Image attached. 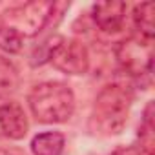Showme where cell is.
I'll return each instance as SVG.
<instances>
[{"instance_id": "cell-1", "label": "cell", "mask_w": 155, "mask_h": 155, "mask_svg": "<svg viewBox=\"0 0 155 155\" xmlns=\"http://www.w3.org/2000/svg\"><path fill=\"white\" fill-rule=\"evenodd\" d=\"M133 102V91L130 86L113 82L101 90L95 99L90 117V130L99 135L120 133L126 126L130 106Z\"/></svg>"}, {"instance_id": "cell-2", "label": "cell", "mask_w": 155, "mask_h": 155, "mask_svg": "<svg viewBox=\"0 0 155 155\" xmlns=\"http://www.w3.org/2000/svg\"><path fill=\"white\" fill-rule=\"evenodd\" d=\"M28 102L35 119L44 124L66 122L75 111V95L71 88L62 82L37 84L31 90Z\"/></svg>"}, {"instance_id": "cell-3", "label": "cell", "mask_w": 155, "mask_h": 155, "mask_svg": "<svg viewBox=\"0 0 155 155\" xmlns=\"http://www.w3.org/2000/svg\"><path fill=\"white\" fill-rule=\"evenodd\" d=\"M53 2H29L20 8H15L6 13L4 26L13 28L22 37L38 35L42 29L53 26L51 24Z\"/></svg>"}, {"instance_id": "cell-4", "label": "cell", "mask_w": 155, "mask_h": 155, "mask_svg": "<svg viewBox=\"0 0 155 155\" xmlns=\"http://www.w3.org/2000/svg\"><path fill=\"white\" fill-rule=\"evenodd\" d=\"M115 55L120 68L128 75L142 77L146 73H151V64H153L151 38H144V37L124 38L122 42H119Z\"/></svg>"}, {"instance_id": "cell-5", "label": "cell", "mask_w": 155, "mask_h": 155, "mask_svg": "<svg viewBox=\"0 0 155 155\" xmlns=\"http://www.w3.org/2000/svg\"><path fill=\"white\" fill-rule=\"evenodd\" d=\"M49 62L62 73L82 75L90 68V53L81 40L57 37L49 53Z\"/></svg>"}, {"instance_id": "cell-6", "label": "cell", "mask_w": 155, "mask_h": 155, "mask_svg": "<svg viewBox=\"0 0 155 155\" xmlns=\"http://www.w3.org/2000/svg\"><path fill=\"white\" fill-rule=\"evenodd\" d=\"M28 117L20 104L17 102H6L0 106V131L4 137L20 140L28 133Z\"/></svg>"}, {"instance_id": "cell-7", "label": "cell", "mask_w": 155, "mask_h": 155, "mask_svg": "<svg viewBox=\"0 0 155 155\" xmlns=\"http://www.w3.org/2000/svg\"><path fill=\"white\" fill-rule=\"evenodd\" d=\"M124 15L126 4L120 0H108V2H99L93 6V20L106 33L119 31L122 28Z\"/></svg>"}, {"instance_id": "cell-8", "label": "cell", "mask_w": 155, "mask_h": 155, "mask_svg": "<svg viewBox=\"0 0 155 155\" xmlns=\"http://www.w3.org/2000/svg\"><path fill=\"white\" fill-rule=\"evenodd\" d=\"M66 139L60 131H44L33 137L31 151L33 155H62Z\"/></svg>"}, {"instance_id": "cell-9", "label": "cell", "mask_w": 155, "mask_h": 155, "mask_svg": "<svg viewBox=\"0 0 155 155\" xmlns=\"http://www.w3.org/2000/svg\"><path fill=\"white\" fill-rule=\"evenodd\" d=\"M133 22L135 28L140 31V37L151 38L155 33V4L142 2L133 9Z\"/></svg>"}, {"instance_id": "cell-10", "label": "cell", "mask_w": 155, "mask_h": 155, "mask_svg": "<svg viewBox=\"0 0 155 155\" xmlns=\"http://www.w3.org/2000/svg\"><path fill=\"white\" fill-rule=\"evenodd\" d=\"M20 84V77L13 62L0 55V97H6L13 93Z\"/></svg>"}, {"instance_id": "cell-11", "label": "cell", "mask_w": 155, "mask_h": 155, "mask_svg": "<svg viewBox=\"0 0 155 155\" xmlns=\"http://www.w3.org/2000/svg\"><path fill=\"white\" fill-rule=\"evenodd\" d=\"M140 151L144 155H153V102H148L144 110V119L139 128Z\"/></svg>"}, {"instance_id": "cell-12", "label": "cell", "mask_w": 155, "mask_h": 155, "mask_svg": "<svg viewBox=\"0 0 155 155\" xmlns=\"http://www.w3.org/2000/svg\"><path fill=\"white\" fill-rule=\"evenodd\" d=\"M24 48V37L13 28L0 26V49L6 53H18Z\"/></svg>"}, {"instance_id": "cell-13", "label": "cell", "mask_w": 155, "mask_h": 155, "mask_svg": "<svg viewBox=\"0 0 155 155\" xmlns=\"http://www.w3.org/2000/svg\"><path fill=\"white\" fill-rule=\"evenodd\" d=\"M0 155H13V153H9V151H4V150H0Z\"/></svg>"}]
</instances>
